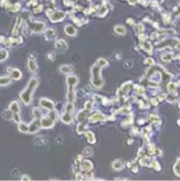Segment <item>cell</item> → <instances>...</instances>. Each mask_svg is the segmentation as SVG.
I'll return each mask as SVG.
<instances>
[{"mask_svg":"<svg viewBox=\"0 0 180 181\" xmlns=\"http://www.w3.org/2000/svg\"><path fill=\"white\" fill-rule=\"evenodd\" d=\"M37 82H38L37 78H32L30 81V83H29L28 88H26V89L20 94V99L24 101V104H30V102H31V96H32L33 90L36 88V86H37Z\"/></svg>","mask_w":180,"mask_h":181,"instance_id":"6da1fadb","label":"cell"},{"mask_svg":"<svg viewBox=\"0 0 180 181\" xmlns=\"http://www.w3.org/2000/svg\"><path fill=\"white\" fill-rule=\"evenodd\" d=\"M67 82H68V101L72 103L74 101V98H75L73 87L76 85V83H78V78L75 76H69L67 78Z\"/></svg>","mask_w":180,"mask_h":181,"instance_id":"7a4b0ae2","label":"cell"},{"mask_svg":"<svg viewBox=\"0 0 180 181\" xmlns=\"http://www.w3.org/2000/svg\"><path fill=\"white\" fill-rule=\"evenodd\" d=\"M100 70L101 67H98V65L94 66L92 68V84L96 87H101L102 86V79L100 76Z\"/></svg>","mask_w":180,"mask_h":181,"instance_id":"3957f363","label":"cell"},{"mask_svg":"<svg viewBox=\"0 0 180 181\" xmlns=\"http://www.w3.org/2000/svg\"><path fill=\"white\" fill-rule=\"evenodd\" d=\"M55 47L58 51H65L67 49V42L64 40V39H60V40H57L55 42Z\"/></svg>","mask_w":180,"mask_h":181,"instance_id":"277c9868","label":"cell"},{"mask_svg":"<svg viewBox=\"0 0 180 181\" xmlns=\"http://www.w3.org/2000/svg\"><path fill=\"white\" fill-rule=\"evenodd\" d=\"M53 123H54V119H52V117L44 118L42 120V125L44 127H46V128H48V127H51L53 125Z\"/></svg>","mask_w":180,"mask_h":181,"instance_id":"5b68a950","label":"cell"},{"mask_svg":"<svg viewBox=\"0 0 180 181\" xmlns=\"http://www.w3.org/2000/svg\"><path fill=\"white\" fill-rule=\"evenodd\" d=\"M40 105H42L44 108H47L49 110H51V109L54 108V104L51 102V101H49L47 99H42V102H40Z\"/></svg>","mask_w":180,"mask_h":181,"instance_id":"8992f818","label":"cell"},{"mask_svg":"<svg viewBox=\"0 0 180 181\" xmlns=\"http://www.w3.org/2000/svg\"><path fill=\"white\" fill-rule=\"evenodd\" d=\"M44 28V24L42 22H35L34 24L31 25V29L33 31H35V32H40Z\"/></svg>","mask_w":180,"mask_h":181,"instance_id":"52a82bcc","label":"cell"},{"mask_svg":"<svg viewBox=\"0 0 180 181\" xmlns=\"http://www.w3.org/2000/svg\"><path fill=\"white\" fill-rule=\"evenodd\" d=\"M80 167H82V170H83V171L88 172V171H90V170L92 169V163L90 162L89 160H86V161H84V162L82 163V165H80Z\"/></svg>","mask_w":180,"mask_h":181,"instance_id":"ba28073f","label":"cell"},{"mask_svg":"<svg viewBox=\"0 0 180 181\" xmlns=\"http://www.w3.org/2000/svg\"><path fill=\"white\" fill-rule=\"evenodd\" d=\"M44 36H46V38L47 39H49V40H51V39H53V38H55V36H56V32H55V30H48L47 32H46V34H44Z\"/></svg>","mask_w":180,"mask_h":181,"instance_id":"9c48e42d","label":"cell"},{"mask_svg":"<svg viewBox=\"0 0 180 181\" xmlns=\"http://www.w3.org/2000/svg\"><path fill=\"white\" fill-rule=\"evenodd\" d=\"M62 18H64V14H62V13H60V12H57L54 15L50 16V19L52 21H58V20H62Z\"/></svg>","mask_w":180,"mask_h":181,"instance_id":"30bf717a","label":"cell"},{"mask_svg":"<svg viewBox=\"0 0 180 181\" xmlns=\"http://www.w3.org/2000/svg\"><path fill=\"white\" fill-rule=\"evenodd\" d=\"M62 121L64 122V123H66V124H69V123H71L72 118H71V116L69 114V112H66L64 116L62 117Z\"/></svg>","mask_w":180,"mask_h":181,"instance_id":"8fae6325","label":"cell"},{"mask_svg":"<svg viewBox=\"0 0 180 181\" xmlns=\"http://www.w3.org/2000/svg\"><path fill=\"white\" fill-rule=\"evenodd\" d=\"M10 110L13 112V113H16L19 111V106H18V103L17 102H13L10 106Z\"/></svg>","mask_w":180,"mask_h":181,"instance_id":"7c38bea8","label":"cell"},{"mask_svg":"<svg viewBox=\"0 0 180 181\" xmlns=\"http://www.w3.org/2000/svg\"><path fill=\"white\" fill-rule=\"evenodd\" d=\"M12 77L14 78V79H19L20 77H21V72L19 71V70H17V69H15V70H12Z\"/></svg>","mask_w":180,"mask_h":181,"instance_id":"4fadbf2b","label":"cell"},{"mask_svg":"<svg viewBox=\"0 0 180 181\" xmlns=\"http://www.w3.org/2000/svg\"><path fill=\"white\" fill-rule=\"evenodd\" d=\"M65 30H66V33L68 35H70V36H73V35H75V29L73 28V26L67 25Z\"/></svg>","mask_w":180,"mask_h":181,"instance_id":"5bb4252c","label":"cell"},{"mask_svg":"<svg viewBox=\"0 0 180 181\" xmlns=\"http://www.w3.org/2000/svg\"><path fill=\"white\" fill-rule=\"evenodd\" d=\"M74 68L73 67H69V66H64V67L60 68V71L62 73H70V72H73Z\"/></svg>","mask_w":180,"mask_h":181,"instance_id":"9a60e30c","label":"cell"},{"mask_svg":"<svg viewBox=\"0 0 180 181\" xmlns=\"http://www.w3.org/2000/svg\"><path fill=\"white\" fill-rule=\"evenodd\" d=\"M112 166H114V170H122V169H123V163L121 162L120 160H116V161L114 162Z\"/></svg>","mask_w":180,"mask_h":181,"instance_id":"2e32d148","label":"cell"},{"mask_svg":"<svg viewBox=\"0 0 180 181\" xmlns=\"http://www.w3.org/2000/svg\"><path fill=\"white\" fill-rule=\"evenodd\" d=\"M86 138H87L89 143H94V141H96V139H94V135L92 134V132H90V131L86 134Z\"/></svg>","mask_w":180,"mask_h":181,"instance_id":"e0dca14e","label":"cell"},{"mask_svg":"<svg viewBox=\"0 0 180 181\" xmlns=\"http://www.w3.org/2000/svg\"><path fill=\"white\" fill-rule=\"evenodd\" d=\"M29 69H30V71H32V72L36 71V63L32 59L29 60Z\"/></svg>","mask_w":180,"mask_h":181,"instance_id":"ac0fdd59","label":"cell"},{"mask_svg":"<svg viewBox=\"0 0 180 181\" xmlns=\"http://www.w3.org/2000/svg\"><path fill=\"white\" fill-rule=\"evenodd\" d=\"M114 30H116V32L118 33V34H121V35H124L125 33H126V30H125V28H123V26H116L114 28Z\"/></svg>","mask_w":180,"mask_h":181,"instance_id":"d6986e66","label":"cell"},{"mask_svg":"<svg viewBox=\"0 0 180 181\" xmlns=\"http://www.w3.org/2000/svg\"><path fill=\"white\" fill-rule=\"evenodd\" d=\"M174 172H175V174H176L177 176H179V177H180V160L177 161L176 165H175V167H174Z\"/></svg>","mask_w":180,"mask_h":181,"instance_id":"ffe728a7","label":"cell"},{"mask_svg":"<svg viewBox=\"0 0 180 181\" xmlns=\"http://www.w3.org/2000/svg\"><path fill=\"white\" fill-rule=\"evenodd\" d=\"M39 129V126H38V123H33L32 125H31L30 127V131L32 132V134H34V132H36Z\"/></svg>","mask_w":180,"mask_h":181,"instance_id":"44dd1931","label":"cell"},{"mask_svg":"<svg viewBox=\"0 0 180 181\" xmlns=\"http://www.w3.org/2000/svg\"><path fill=\"white\" fill-rule=\"evenodd\" d=\"M8 57V51L6 50H0V60H4Z\"/></svg>","mask_w":180,"mask_h":181,"instance_id":"7402d4cb","label":"cell"},{"mask_svg":"<svg viewBox=\"0 0 180 181\" xmlns=\"http://www.w3.org/2000/svg\"><path fill=\"white\" fill-rule=\"evenodd\" d=\"M141 46L144 48V50H146V51H148V52L152 51V46H150L148 42H142Z\"/></svg>","mask_w":180,"mask_h":181,"instance_id":"603a6c76","label":"cell"},{"mask_svg":"<svg viewBox=\"0 0 180 181\" xmlns=\"http://www.w3.org/2000/svg\"><path fill=\"white\" fill-rule=\"evenodd\" d=\"M33 114L36 118H40L42 117V110H40L39 108H34L33 109Z\"/></svg>","mask_w":180,"mask_h":181,"instance_id":"cb8c5ba5","label":"cell"},{"mask_svg":"<svg viewBox=\"0 0 180 181\" xmlns=\"http://www.w3.org/2000/svg\"><path fill=\"white\" fill-rule=\"evenodd\" d=\"M168 91L172 92V93H174V92L176 91V86H175V84H173V83H170L168 85Z\"/></svg>","mask_w":180,"mask_h":181,"instance_id":"d4e9b609","label":"cell"},{"mask_svg":"<svg viewBox=\"0 0 180 181\" xmlns=\"http://www.w3.org/2000/svg\"><path fill=\"white\" fill-rule=\"evenodd\" d=\"M10 83V78L8 77H1L0 78V85H6Z\"/></svg>","mask_w":180,"mask_h":181,"instance_id":"484cf974","label":"cell"},{"mask_svg":"<svg viewBox=\"0 0 180 181\" xmlns=\"http://www.w3.org/2000/svg\"><path fill=\"white\" fill-rule=\"evenodd\" d=\"M92 154H93L92 148H90V147L85 148V151H84V155H85V156H91Z\"/></svg>","mask_w":180,"mask_h":181,"instance_id":"4316f807","label":"cell"},{"mask_svg":"<svg viewBox=\"0 0 180 181\" xmlns=\"http://www.w3.org/2000/svg\"><path fill=\"white\" fill-rule=\"evenodd\" d=\"M19 130L22 131V132H26V131L29 130V127L26 126V124H20L19 125Z\"/></svg>","mask_w":180,"mask_h":181,"instance_id":"83f0119b","label":"cell"},{"mask_svg":"<svg viewBox=\"0 0 180 181\" xmlns=\"http://www.w3.org/2000/svg\"><path fill=\"white\" fill-rule=\"evenodd\" d=\"M14 120H15V122H17V123L20 121V118H19V116H18V112L14 113Z\"/></svg>","mask_w":180,"mask_h":181,"instance_id":"f1b7e54d","label":"cell"},{"mask_svg":"<svg viewBox=\"0 0 180 181\" xmlns=\"http://www.w3.org/2000/svg\"><path fill=\"white\" fill-rule=\"evenodd\" d=\"M85 107H86L87 109H91V107H92V103H91V102H87L86 104H85Z\"/></svg>","mask_w":180,"mask_h":181,"instance_id":"f546056e","label":"cell"},{"mask_svg":"<svg viewBox=\"0 0 180 181\" xmlns=\"http://www.w3.org/2000/svg\"><path fill=\"white\" fill-rule=\"evenodd\" d=\"M145 63H147V64H150V65H152L154 64V60H152V58H148V59H146V61Z\"/></svg>","mask_w":180,"mask_h":181,"instance_id":"4dcf8cb0","label":"cell"},{"mask_svg":"<svg viewBox=\"0 0 180 181\" xmlns=\"http://www.w3.org/2000/svg\"><path fill=\"white\" fill-rule=\"evenodd\" d=\"M179 85H180V81H179Z\"/></svg>","mask_w":180,"mask_h":181,"instance_id":"1f68e13d","label":"cell"},{"mask_svg":"<svg viewBox=\"0 0 180 181\" xmlns=\"http://www.w3.org/2000/svg\"><path fill=\"white\" fill-rule=\"evenodd\" d=\"M178 123H179V124H180V121H179V122H178Z\"/></svg>","mask_w":180,"mask_h":181,"instance_id":"d6a6232c","label":"cell"}]
</instances>
